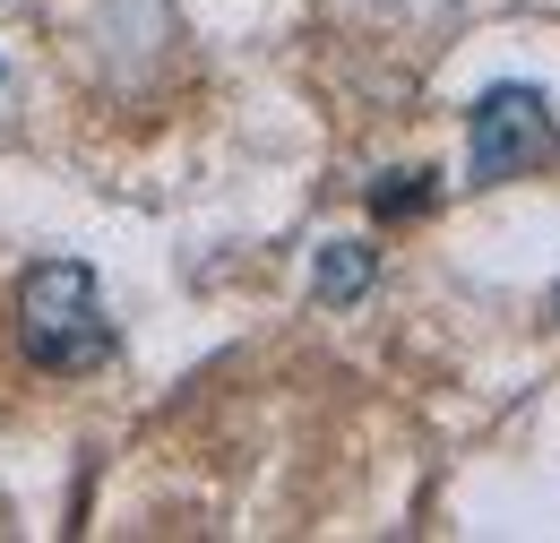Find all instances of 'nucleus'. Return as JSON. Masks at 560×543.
<instances>
[{
  "label": "nucleus",
  "instance_id": "5",
  "mask_svg": "<svg viewBox=\"0 0 560 543\" xmlns=\"http://www.w3.org/2000/svg\"><path fill=\"white\" fill-rule=\"evenodd\" d=\"M552 320H560V293H552Z\"/></svg>",
  "mask_w": 560,
  "mask_h": 543
},
{
  "label": "nucleus",
  "instance_id": "4",
  "mask_svg": "<svg viewBox=\"0 0 560 543\" xmlns=\"http://www.w3.org/2000/svg\"><path fill=\"white\" fill-rule=\"evenodd\" d=\"M440 207V173H388L371 182V216L380 224H406V216H431Z\"/></svg>",
  "mask_w": 560,
  "mask_h": 543
},
{
  "label": "nucleus",
  "instance_id": "2",
  "mask_svg": "<svg viewBox=\"0 0 560 543\" xmlns=\"http://www.w3.org/2000/svg\"><path fill=\"white\" fill-rule=\"evenodd\" d=\"M544 155H552V104L535 86H491L475 104V122H466V190L517 182Z\"/></svg>",
  "mask_w": 560,
  "mask_h": 543
},
{
  "label": "nucleus",
  "instance_id": "3",
  "mask_svg": "<svg viewBox=\"0 0 560 543\" xmlns=\"http://www.w3.org/2000/svg\"><path fill=\"white\" fill-rule=\"evenodd\" d=\"M371 268H380V251H371V242H328V251L311 259V293L346 311V302H362V293H371Z\"/></svg>",
  "mask_w": 560,
  "mask_h": 543
},
{
  "label": "nucleus",
  "instance_id": "1",
  "mask_svg": "<svg viewBox=\"0 0 560 543\" xmlns=\"http://www.w3.org/2000/svg\"><path fill=\"white\" fill-rule=\"evenodd\" d=\"M18 345L35 371H95L113 362V320L86 259H44L18 276Z\"/></svg>",
  "mask_w": 560,
  "mask_h": 543
}]
</instances>
